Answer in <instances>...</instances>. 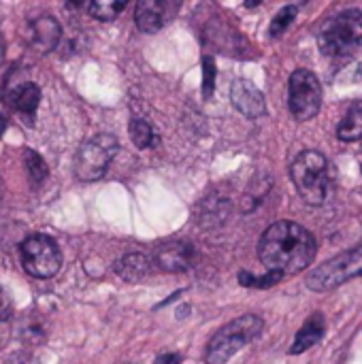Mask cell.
I'll list each match as a JSON object with an SVG mask.
<instances>
[{
  "label": "cell",
  "instance_id": "cell-15",
  "mask_svg": "<svg viewBox=\"0 0 362 364\" xmlns=\"http://www.w3.org/2000/svg\"><path fill=\"white\" fill-rule=\"evenodd\" d=\"M38 100H41V87L36 83H23L21 87H17L11 94V105L13 109L26 117L28 124H32L36 109H38Z\"/></svg>",
  "mask_w": 362,
  "mask_h": 364
},
{
  "label": "cell",
  "instance_id": "cell-21",
  "mask_svg": "<svg viewBox=\"0 0 362 364\" xmlns=\"http://www.w3.org/2000/svg\"><path fill=\"white\" fill-rule=\"evenodd\" d=\"M297 13H299V9L294 6V4H288V6H284L275 17H273V21H271V28H269V34L273 36V38H277V36H282L288 28H290V23L294 21V17H297Z\"/></svg>",
  "mask_w": 362,
  "mask_h": 364
},
{
  "label": "cell",
  "instance_id": "cell-10",
  "mask_svg": "<svg viewBox=\"0 0 362 364\" xmlns=\"http://www.w3.org/2000/svg\"><path fill=\"white\" fill-rule=\"evenodd\" d=\"M230 100L233 105L250 119H258L267 113V100L265 94L247 79H237L230 87Z\"/></svg>",
  "mask_w": 362,
  "mask_h": 364
},
{
  "label": "cell",
  "instance_id": "cell-13",
  "mask_svg": "<svg viewBox=\"0 0 362 364\" xmlns=\"http://www.w3.org/2000/svg\"><path fill=\"white\" fill-rule=\"evenodd\" d=\"M113 271L119 279L128 282V284H137L141 279H145L151 271V260L145 254H126L119 260H115Z\"/></svg>",
  "mask_w": 362,
  "mask_h": 364
},
{
  "label": "cell",
  "instance_id": "cell-8",
  "mask_svg": "<svg viewBox=\"0 0 362 364\" xmlns=\"http://www.w3.org/2000/svg\"><path fill=\"white\" fill-rule=\"evenodd\" d=\"M288 107H290V113L299 122L314 119L320 113V107H322V83H320V79L312 70L297 68L290 75Z\"/></svg>",
  "mask_w": 362,
  "mask_h": 364
},
{
  "label": "cell",
  "instance_id": "cell-6",
  "mask_svg": "<svg viewBox=\"0 0 362 364\" xmlns=\"http://www.w3.org/2000/svg\"><path fill=\"white\" fill-rule=\"evenodd\" d=\"M19 260L28 275L36 279H49L62 267V252L51 237L30 235L19 245Z\"/></svg>",
  "mask_w": 362,
  "mask_h": 364
},
{
  "label": "cell",
  "instance_id": "cell-22",
  "mask_svg": "<svg viewBox=\"0 0 362 364\" xmlns=\"http://www.w3.org/2000/svg\"><path fill=\"white\" fill-rule=\"evenodd\" d=\"M215 90V62L213 58H205L203 60V96L211 98Z\"/></svg>",
  "mask_w": 362,
  "mask_h": 364
},
{
  "label": "cell",
  "instance_id": "cell-4",
  "mask_svg": "<svg viewBox=\"0 0 362 364\" xmlns=\"http://www.w3.org/2000/svg\"><path fill=\"white\" fill-rule=\"evenodd\" d=\"M362 45V11L346 9L329 17L318 30V47L326 55H346Z\"/></svg>",
  "mask_w": 362,
  "mask_h": 364
},
{
  "label": "cell",
  "instance_id": "cell-23",
  "mask_svg": "<svg viewBox=\"0 0 362 364\" xmlns=\"http://www.w3.org/2000/svg\"><path fill=\"white\" fill-rule=\"evenodd\" d=\"M13 314V303H11V296L0 288V322H6Z\"/></svg>",
  "mask_w": 362,
  "mask_h": 364
},
{
  "label": "cell",
  "instance_id": "cell-24",
  "mask_svg": "<svg viewBox=\"0 0 362 364\" xmlns=\"http://www.w3.org/2000/svg\"><path fill=\"white\" fill-rule=\"evenodd\" d=\"M181 363V356L179 354H164V356H160L158 360L154 364H179Z\"/></svg>",
  "mask_w": 362,
  "mask_h": 364
},
{
  "label": "cell",
  "instance_id": "cell-12",
  "mask_svg": "<svg viewBox=\"0 0 362 364\" xmlns=\"http://www.w3.org/2000/svg\"><path fill=\"white\" fill-rule=\"evenodd\" d=\"M154 264L164 273H183L192 264V247L186 241H166L154 254Z\"/></svg>",
  "mask_w": 362,
  "mask_h": 364
},
{
  "label": "cell",
  "instance_id": "cell-19",
  "mask_svg": "<svg viewBox=\"0 0 362 364\" xmlns=\"http://www.w3.org/2000/svg\"><path fill=\"white\" fill-rule=\"evenodd\" d=\"M23 164H26L28 177H30V181H32L34 186L43 183V181L47 179V164H45V160H43L36 151L26 149V151H23Z\"/></svg>",
  "mask_w": 362,
  "mask_h": 364
},
{
  "label": "cell",
  "instance_id": "cell-3",
  "mask_svg": "<svg viewBox=\"0 0 362 364\" xmlns=\"http://www.w3.org/2000/svg\"><path fill=\"white\" fill-rule=\"evenodd\" d=\"M265 322L260 316L247 314L241 316L228 324H224L209 341L205 352L207 364H226L237 352H241L245 346L256 341L262 335Z\"/></svg>",
  "mask_w": 362,
  "mask_h": 364
},
{
  "label": "cell",
  "instance_id": "cell-16",
  "mask_svg": "<svg viewBox=\"0 0 362 364\" xmlns=\"http://www.w3.org/2000/svg\"><path fill=\"white\" fill-rule=\"evenodd\" d=\"M337 136L346 143L362 139V102H356L348 109L344 119L337 126Z\"/></svg>",
  "mask_w": 362,
  "mask_h": 364
},
{
  "label": "cell",
  "instance_id": "cell-14",
  "mask_svg": "<svg viewBox=\"0 0 362 364\" xmlns=\"http://www.w3.org/2000/svg\"><path fill=\"white\" fill-rule=\"evenodd\" d=\"M326 333V322H324V316L322 314H314L303 326L301 331L297 333L294 337V343L290 348V354H303L307 350H312L314 346H318L322 341Z\"/></svg>",
  "mask_w": 362,
  "mask_h": 364
},
{
  "label": "cell",
  "instance_id": "cell-18",
  "mask_svg": "<svg viewBox=\"0 0 362 364\" xmlns=\"http://www.w3.org/2000/svg\"><path fill=\"white\" fill-rule=\"evenodd\" d=\"M128 132H130L132 143H134L139 149H147V147L154 145V136H156V134H154L151 126H149L145 119L132 117V119H130V126H128Z\"/></svg>",
  "mask_w": 362,
  "mask_h": 364
},
{
  "label": "cell",
  "instance_id": "cell-25",
  "mask_svg": "<svg viewBox=\"0 0 362 364\" xmlns=\"http://www.w3.org/2000/svg\"><path fill=\"white\" fill-rule=\"evenodd\" d=\"M9 364H36L32 360V356H23V354H17V356H13Z\"/></svg>",
  "mask_w": 362,
  "mask_h": 364
},
{
  "label": "cell",
  "instance_id": "cell-20",
  "mask_svg": "<svg viewBox=\"0 0 362 364\" xmlns=\"http://www.w3.org/2000/svg\"><path fill=\"white\" fill-rule=\"evenodd\" d=\"M282 277H284V275L273 273V271H269V273H265V275H260V277H256V275H252V273H247V271H241V273H239V284H241V286H245V288L267 290V288H271V286L280 284V282H282Z\"/></svg>",
  "mask_w": 362,
  "mask_h": 364
},
{
  "label": "cell",
  "instance_id": "cell-1",
  "mask_svg": "<svg viewBox=\"0 0 362 364\" xmlns=\"http://www.w3.org/2000/svg\"><path fill=\"white\" fill-rule=\"evenodd\" d=\"M318 254L316 237L301 224L282 220L271 224L258 241L260 262L280 275L305 271Z\"/></svg>",
  "mask_w": 362,
  "mask_h": 364
},
{
  "label": "cell",
  "instance_id": "cell-5",
  "mask_svg": "<svg viewBox=\"0 0 362 364\" xmlns=\"http://www.w3.org/2000/svg\"><path fill=\"white\" fill-rule=\"evenodd\" d=\"M119 143L113 134H94L85 139L75 156V175L81 181H98L107 175Z\"/></svg>",
  "mask_w": 362,
  "mask_h": 364
},
{
  "label": "cell",
  "instance_id": "cell-26",
  "mask_svg": "<svg viewBox=\"0 0 362 364\" xmlns=\"http://www.w3.org/2000/svg\"><path fill=\"white\" fill-rule=\"evenodd\" d=\"M4 128H6V117L0 115V136H2V132H4Z\"/></svg>",
  "mask_w": 362,
  "mask_h": 364
},
{
  "label": "cell",
  "instance_id": "cell-27",
  "mask_svg": "<svg viewBox=\"0 0 362 364\" xmlns=\"http://www.w3.org/2000/svg\"><path fill=\"white\" fill-rule=\"evenodd\" d=\"M361 171H362V164H361Z\"/></svg>",
  "mask_w": 362,
  "mask_h": 364
},
{
  "label": "cell",
  "instance_id": "cell-7",
  "mask_svg": "<svg viewBox=\"0 0 362 364\" xmlns=\"http://www.w3.org/2000/svg\"><path fill=\"white\" fill-rule=\"evenodd\" d=\"M362 275V245L348 250L339 256H335L333 260L320 264L314 273H309L307 277V288L314 292H329L335 290L339 286H344L346 282L361 277Z\"/></svg>",
  "mask_w": 362,
  "mask_h": 364
},
{
  "label": "cell",
  "instance_id": "cell-9",
  "mask_svg": "<svg viewBox=\"0 0 362 364\" xmlns=\"http://www.w3.org/2000/svg\"><path fill=\"white\" fill-rule=\"evenodd\" d=\"M26 38L30 47L38 53H49L58 47L62 38V26L55 17L51 15H41L34 17L28 28H26Z\"/></svg>",
  "mask_w": 362,
  "mask_h": 364
},
{
  "label": "cell",
  "instance_id": "cell-17",
  "mask_svg": "<svg viewBox=\"0 0 362 364\" xmlns=\"http://www.w3.org/2000/svg\"><path fill=\"white\" fill-rule=\"evenodd\" d=\"M85 6H87V13L96 17L98 21H113L126 9V2L124 0H98V2H87Z\"/></svg>",
  "mask_w": 362,
  "mask_h": 364
},
{
  "label": "cell",
  "instance_id": "cell-11",
  "mask_svg": "<svg viewBox=\"0 0 362 364\" xmlns=\"http://www.w3.org/2000/svg\"><path fill=\"white\" fill-rule=\"evenodd\" d=\"M177 11V4L173 6L171 2L164 0H141L134 11V21L141 32L154 34L158 32Z\"/></svg>",
  "mask_w": 362,
  "mask_h": 364
},
{
  "label": "cell",
  "instance_id": "cell-2",
  "mask_svg": "<svg viewBox=\"0 0 362 364\" xmlns=\"http://www.w3.org/2000/svg\"><path fill=\"white\" fill-rule=\"evenodd\" d=\"M290 177L297 192L307 205L320 207L326 200L331 188V175H329V160L324 158L322 151L316 149L301 151L290 166Z\"/></svg>",
  "mask_w": 362,
  "mask_h": 364
}]
</instances>
